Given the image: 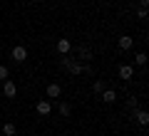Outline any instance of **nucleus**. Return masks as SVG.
Returning <instances> with one entry per match:
<instances>
[{
    "label": "nucleus",
    "mask_w": 149,
    "mask_h": 136,
    "mask_svg": "<svg viewBox=\"0 0 149 136\" xmlns=\"http://www.w3.org/2000/svg\"><path fill=\"white\" fill-rule=\"evenodd\" d=\"M149 5V0H139V8H147Z\"/></svg>",
    "instance_id": "6ab92c4d"
},
{
    "label": "nucleus",
    "mask_w": 149,
    "mask_h": 136,
    "mask_svg": "<svg viewBox=\"0 0 149 136\" xmlns=\"http://www.w3.org/2000/svg\"><path fill=\"white\" fill-rule=\"evenodd\" d=\"M8 74H10V72H8V67H5V64H0V82H5Z\"/></svg>",
    "instance_id": "dca6fc26"
},
{
    "label": "nucleus",
    "mask_w": 149,
    "mask_h": 136,
    "mask_svg": "<svg viewBox=\"0 0 149 136\" xmlns=\"http://www.w3.org/2000/svg\"><path fill=\"white\" fill-rule=\"evenodd\" d=\"M3 94H5L8 99H13V97L17 94V84L13 82V79H5V82H3Z\"/></svg>",
    "instance_id": "20e7f679"
},
{
    "label": "nucleus",
    "mask_w": 149,
    "mask_h": 136,
    "mask_svg": "<svg viewBox=\"0 0 149 136\" xmlns=\"http://www.w3.org/2000/svg\"><path fill=\"white\" fill-rule=\"evenodd\" d=\"M55 50H57L60 55H70V50H72V42H70L67 37H60V40L55 42Z\"/></svg>",
    "instance_id": "7ed1b4c3"
},
{
    "label": "nucleus",
    "mask_w": 149,
    "mask_h": 136,
    "mask_svg": "<svg viewBox=\"0 0 149 136\" xmlns=\"http://www.w3.org/2000/svg\"><path fill=\"white\" fill-rule=\"evenodd\" d=\"M60 94H62V87H60L57 82H50L47 84V99H57Z\"/></svg>",
    "instance_id": "1a4fd4ad"
},
{
    "label": "nucleus",
    "mask_w": 149,
    "mask_h": 136,
    "mask_svg": "<svg viewBox=\"0 0 149 136\" xmlns=\"http://www.w3.org/2000/svg\"><path fill=\"white\" fill-rule=\"evenodd\" d=\"M134 64H137V67H144V64H147V55L137 52V55H134Z\"/></svg>",
    "instance_id": "4468645a"
},
{
    "label": "nucleus",
    "mask_w": 149,
    "mask_h": 136,
    "mask_svg": "<svg viewBox=\"0 0 149 136\" xmlns=\"http://www.w3.org/2000/svg\"><path fill=\"white\" fill-rule=\"evenodd\" d=\"M137 104H139V99H134V97H132V99H129V109L134 111V109H137Z\"/></svg>",
    "instance_id": "a211bd4d"
},
{
    "label": "nucleus",
    "mask_w": 149,
    "mask_h": 136,
    "mask_svg": "<svg viewBox=\"0 0 149 136\" xmlns=\"http://www.w3.org/2000/svg\"><path fill=\"white\" fill-rule=\"evenodd\" d=\"M100 97H102L104 104H114V101H117V92H114V89H102Z\"/></svg>",
    "instance_id": "6e6552de"
},
{
    "label": "nucleus",
    "mask_w": 149,
    "mask_h": 136,
    "mask_svg": "<svg viewBox=\"0 0 149 136\" xmlns=\"http://www.w3.org/2000/svg\"><path fill=\"white\" fill-rule=\"evenodd\" d=\"M137 17H139V20H147V8H139V10H137Z\"/></svg>",
    "instance_id": "f3484780"
},
{
    "label": "nucleus",
    "mask_w": 149,
    "mask_h": 136,
    "mask_svg": "<svg viewBox=\"0 0 149 136\" xmlns=\"http://www.w3.org/2000/svg\"><path fill=\"white\" fill-rule=\"evenodd\" d=\"M117 45H119V50H124V52H127V50L134 47V37H132V35H122V37L117 40Z\"/></svg>",
    "instance_id": "423d86ee"
},
{
    "label": "nucleus",
    "mask_w": 149,
    "mask_h": 136,
    "mask_svg": "<svg viewBox=\"0 0 149 136\" xmlns=\"http://www.w3.org/2000/svg\"><path fill=\"white\" fill-rule=\"evenodd\" d=\"M134 119H137L139 126H147V124H149V114H147L144 109H137V111H134Z\"/></svg>",
    "instance_id": "9b49d317"
},
{
    "label": "nucleus",
    "mask_w": 149,
    "mask_h": 136,
    "mask_svg": "<svg viewBox=\"0 0 149 136\" xmlns=\"http://www.w3.org/2000/svg\"><path fill=\"white\" fill-rule=\"evenodd\" d=\"M74 52H77V57H80V62H90V59H92L90 47H85V45H80V47L74 50Z\"/></svg>",
    "instance_id": "9d476101"
},
{
    "label": "nucleus",
    "mask_w": 149,
    "mask_h": 136,
    "mask_svg": "<svg viewBox=\"0 0 149 136\" xmlns=\"http://www.w3.org/2000/svg\"><path fill=\"white\" fill-rule=\"evenodd\" d=\"M60 64H62L67 72H72V74H85V62H80V59H72V57H67V55H62Z\"/></svg>",
    "instance_id": "f257e3e1"
},
{
    "label": "nucleus",
    "mask_w": 149,
    "mask_h": 136,
    "mask_svg": "<svg viewBox=\"0 0 149 136\" xmlns=\"http://www.w3.org/2000/svg\"><path fill=\"white\" fill-rule=\"evenodd\" d=\"M35 109H37V114H40V116H47L50 111H52V101H50V99H40L35 104Z\"/></svg>",
    "instance_id": "39448f33"
},
{
    "label": "nucleus",
    "mask_w": 149,
    "mask_h": 136,
    "mask_svg": "<svg viewBox=\"0 0 149 136\" xmlns=\"http://www.w3.org/2000/svg\"><path fill=\"white\" fill-rule=\"evenodd\" d=\"M3 134H5V136H15V134H17V129H15V124H13V121H8V124L3 126Z\"/></svg>",
    "instance_id": "f8f14e48"
},
{
    "label": "nucleus",
    "mask_w": 149,
    "mask_h": 136,
    "mask_svg": "<svg viewBox=\"0 0 149 136\" xmlns=\"http://www.w3.org/2000/svg\"><path fill=\"white\" fill-rule=\"evenodd\" d=\"M15 136H17V134H15Z\"/></svg>",
    "instance_id": "aec40b11"
},
{
    "label": "nucleus",
    "mask_w": 149,
    "mask_h": 136,
    "mask_svg": "<svg viewBox=\"0 0 149 136\" xmlns=\"http://www.w3.org/2000/svg\"><path fill=\"white\" fill-rule=\"evenodd\" d=\"M102 89H107L104 82H102V79H95V82H92V92H95V94H100Z\"/></svg>",
    "instance_id": "2eb2a0df"
},
{
    "label": "nucleus",
    "mask_w": 149,
    "mask_h": 136,
    "mask_svg": "<svg viewBox=\"0 0 149 136\" xmlns=\"http://www.w3.org/2000/svg\"><path fill=\"white\" fill-rule=\"evenodd\" d=\"M132 77H134V67H132V64H119V79L129 82Z\"/></svg>",
    "instance_id": "0eeeda50"
},
{
    "label": "nucleus",
    "mask_w": 149,
    "mask_h": 136,
    "mask_svg": "<svg viewBox=\"0 0 149 136\" xmlns=\"http://www.w3.org/2000/svg\"><path fill=\"white\" fill-rule=\"evenodd\" d=\"M13 59H15V62L17 64H22V62H25V59H27V50L25 47H22V45H15V47H13Z\"/></svg>",
    "instance_id": "f03ea898"
},
{
    "label": "nucleus",
    "mask_w": 149,
    "mask_h": 136,
    "mask_svg": "<svg viewBox=\"0 0 149 136\" xmlns=\"http://www.w3.org/2000/svg\"><path fill=\"white\" fill-rule=\"evenodd\" d=\"M57 109H60V114H62V116H70V114H72V106H70L67 101H60Z\"/></svg>",
    "instance_id": "ddd939ff"
}]
</instances>
